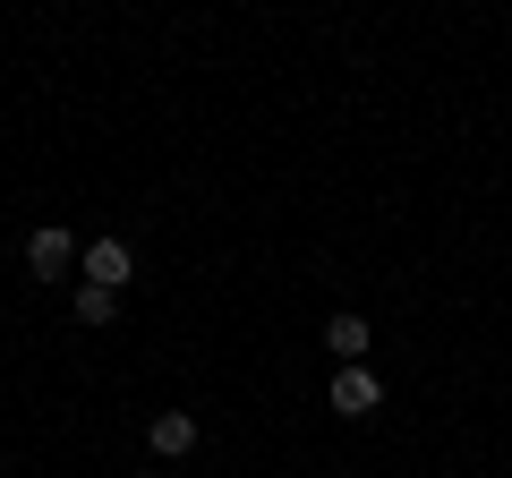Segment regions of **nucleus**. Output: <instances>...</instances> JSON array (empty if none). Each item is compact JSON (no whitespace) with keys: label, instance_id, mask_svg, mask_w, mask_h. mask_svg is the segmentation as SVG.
I'll list each match as a JSON object with an SVG mask.
<instances>
[{"label":"nucleus","instance_id":"nucleus-4","mask_svg":"<svg viewBox=\"0 0 512 478\" xmlns=\"http://www.w3.org/2000/svg\"><path fill=\"white\" fill-rule=\"evenodd\" d=\"M376 402H384V385H376L367 368H342V376H333V410H342V419H367Z\"/></svg>","mask_w":512,"mask_h":478},{"label":"nucleus","instance_id":"nucleus-5","mask_svg":"<svg viewBox=\"0 0 512 478\" xmlns=\"http://www.w3.org/2000/svg\"><path fill=\"white\" fill-rule=\"evenodd\" d=\"M367 342H376V333H367V316H333V325H325V350H342V368H367Z\"/></svg>","mask_w":512,"mask_h":478},{"label":"nucleus","instance_id":"nucleus-7","mask_svg":"<svg viewBox=\"0 0 512 478\" xmlns=\"http://www.w3.org/2000/svg\"><path fill=\"white\" fill-rule=\"evenodd\" d=\"M146 478H154V470H146Z\"/></svg>","mask_w":512,"mask_h":478},{"label":"nucleus","instance_id":"nucleus-1","mask_svg":"<svg viewBox=\"0 0 512 478\" xmlns=\"http://www.w3.org/2000/svg\"><path fill=\"white\" fill-rule=\"evenodd\" d=\"M69 265H77V239L60 231V222H43V231L26 239V274H43V282H60V274H69Z\"/></svg>","mask_w":512,"mask_h":478},{"label":"nucleus","instance_id":"nucleus-6","mask_svg":"<svg viewBox=\"0 0 512 478\" xmlns=\"http://www.w3.org/2000/svg\"><path fill=\"white\" fill-rule=\"evenodd\" d=\"M111 308H120V291H94V282H77V325H111Z\"/></svg>","mask_w":512,"mask_h":478},{"label":"nucleus","instance_id":"nucleus-2","mask_svg":"<svg viewBox=\"0 0 512 478\" xmlns=\"http://www.w3.org/2000/svg\"><path fill=\"white\" fill-rule=\"evenodd\" d=\"M146 444H154V461L197 453V419H188V410H154V419H146Z\"/></svg>","mask_w":512,"mask_h":478},{"label":"nucleus","instance_id":"nucleus-3","mask_svg":"<svg viewBox=\"0 0 512 478\" xmlns=\"http://www.w3.org/2000/svg\"><path fill=\"white\" fill-rule=\"evenodd\" d=\"M128 274H137V257H128V239H94V248H86V282H94V291H120Z\"/></svg>","mask_w":512,"mask_h":478}]
</instances>
